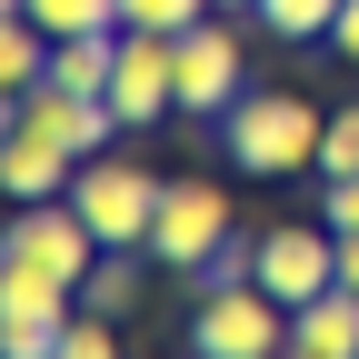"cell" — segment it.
Segmentation results:
<instances>
[{
  "instance_id": "cell-23",
  "label": "cell",
  "mask_w": 359,
  "mask_h": 359,
  "mask_svg": "<svg viewBox=\"0 0 359 359\" xmlns=\"http://www.w3.org/2000/svg\"><path fill=\"white\" fill-rule=\"evenodd\" d=\"M339 290H359V230H339Z\"/></svg>"
},
{
  "instance_id": "cell-12",
  "label": "cell",
  "mask_w": 359,
  "mask_h": 359,
  "mask_svg": "<svg viewBox=\"0 0 359 359\" xmlns=\"http://www.w3.org/2000/svg\"><path fill=\"white\" fill-rule=\"evenodd\" d=\"M70 180H80L70 150L30 140V130H11V140H0V190H11V200H70Z\"/></svg>"
},
{
  "instance_id": "cell-19",
  "label": "cell",
  "mask_w": 359,
  "mask_h": 359,
  "mask_svg": "<svg viewBox=\"0 0 359 359\" xmlns=\"http://www.w3.org/2000/svg\"><path fill=\"white\" fill-rule=\"evenodd\" d=\"M200 11H219V0H120V30H170L180 40Z\"/></svg>"
},
{
  "instance_id": "cell-9",
  "label": "cell",
  "mask_w": 359,
  "mask_h": 359,
  "mask_svg": "<svg viewBox=\"0 0 359 359\" xmlns=\"http://www.w3.org/2000/svg\"><path fill=\"white\" fill-rule=\"evenodd\" d=\"M11 130H30V140H50V150H70V160H100V150L120 140V110L90 100V90L40 80V90H20V100H11Z\"/></svg>"
},
{
  "instance_id": "cell-7",
  "label": "cell",
  "mask_w": 359,
  "mask_h": 359,
  "mask_svg": "<svg viewBox=\"0 0 359 359\" xmlns=\"http://www.w3.org/2000/svg\"><path fill=\"white\" fill-rule=\"evenodd\" d=\"M259 290L280 309H309L320 290H339V230L330 219H280V230H259Z\"/></svg>"
},
{
  "instance_id": "cell-10",
  "label": "cell",
  "mask_w": 359,
  "mask_h": 359,
  "mask_svg": "<svg viewBox=\"0 0 359 359\" xmlns=\"http://www.w3.org/2000/svg\"><path fill=\"white\" fill-rule=\"evenodd\" d=\"M110 110H120V130H150V120L180 110V50H170V30H120Z\"/></svg>"
},
{
  "instance_id": "cell-1",
  "label": "cell",
  "mask_w": 359,
  "mask_h": 359,
  "mask_svg": "<svg viewBox=\"0 0 359 359\" xmlns=\"http://www.w3.org/2000/svg\"><path fill=\"white\" fill-rule=\"evenodd\" d=\"M320 130H330V110L299 90H240L219 110V150L250 180H299V170H320Z\"/></svg>"
},
{
  "instance_id": "cell-2",
  "label": "cell",
  "mask_w": 359,
  "mask_h": 359,
  "mask_svg": "<svg viewBox=\"0 0 359 359\" xmlns=\"http://www.w3.org/2000/svg\"><path fill=\"white\" fill-rule=\"evenodd\" d=\"M160 190L170 180L160 170H140V160H120V150H100V160H80V180H70V210L100 230V250H150V219H160Z\"/></svg>"
},
{
  "instance_id": "cell-15",
  "label": "cell",
  "mask_w": 359,
  "mask_h": 359,
  "mask_svg": "<svg viewBox=\"0 0 359 359\" xmlns=\"http://www.w3.org/2000/svg\"><path fill=\"white\" fill-rule=\"evenodd\" d=\"M140 259H150V250H100V269L80 280V309H100V320H120V309L140 299Z\"/></svg>"
},
{
  "instance_id": "cell-18",
  "label": "cell",
  "mask_w": 359,
  "mask_h": 359,
  "mask_svg": "<svg viewBox=\"0 0 359 359\" xmlns=\"http://www.w3.org/2000/svg\"><path fill=\"white\" fill-rule=\"evenodd\" d=\"M349 170H359V100H339L320 130V180H349Z\"/></svg>"
},
{
  "instance_id": "cell-4",
  "label": "cell",
  "mask_w": 359,
  "mask_h": 359,
  "mask_svg": "<svg viewBox=\"0 0 359 359\" xmlns=\"http://www.w3.org/2000/svg\"><path fill=\"white\" fill-rule=\"evenodd\" d=\"M170 50H180V120H219V110L250 90V40L219 20V11H200Z\"/></svg>"
},
{
  "instance_id": "cell-5",
  "label": "cell",
  "mask_w": 359,
  "mask_h": 359,
  "mask_svg": "<svg viewBox=\"0 0 359 359\" xmlns=\"http://www.w3.org/2000/svg\"><path fill=\"white\" fill-rule=\"evenodd\" d=\"M70 320H80V290H70V280L0 259V359H50Z\"/></svg>"
},
{
  "instance_id": "cell-22",
  "label": "cell",
  "mask_w": 359,
  "mask_h": 359,
  "mask_svg": "<svg viewBox=\"0 0 359 359\" xmlns=\"http://www.w3.org/2000/svg\"><path fill=\"white\" fill-rule=\"evenodd\" d=\"M330 50L359 70V0H339V20H330Z\"/></svg>"
},
{
  "instance_id": "cell-8",
  "label": "cell",
  "mask_w": 359,
  "mask_h": 359,
  "mask_svg": "<svg viewBox=\"0 0 359 359\" xmlns=\"http://www.w3.org/2000/svg\"><path fill=\"white\" fill-rule=\"evenodd\" d=\"M0 259H20V269H50V280H90L100 269V230L70 210V200H20V219H11V240H0Z\"/></svg>"
},
{
  "instance_id": "cell-14",
  "label": "cell",
  "mask_w": 359,
  "mask_h": 359,
  "mask_svg": "<svg viewBox=\"0 0 359 359\" xmlns=\"http://www.w3.org/2000/svg\"><path fill=\"white\" fill-rule=\"evenodd\" d=\"M40 80H50V30L11 11V20H0V90L20 100V90H40Z\"/></svg>"
},
{
  "instance_id": "cell-17",
  "label": "cell",
  "mask_w": 359,
  "mask_h": 359,
  "mask_svg": "<svg viewBox=\"0 0 359 359\" xmlns=\"http://www.w3.org/2000/svg\"><path fill=\"white\" fill-rule=\"evenodd\" d=\"M269 40H330V20H339V0H259L250 11Z\"/></svg>"
},
{
  "instance_id": "cell-20",
  "label": "cell",
  "mask_w": 359,
  "mask_h": 359,
  "mask_svg": "<svg viewBox=\"0 0 359 359\" xmlns=\"http://www.w3.org/2000/svg\"><path fill=\"white\" fill-rule=\"evenodd\" d=\"M50 359H130V349L110 339V320H100V309H80V320L60 330V349H50Z\"/></svg>"
},
{
  "instance_id": "cell-16",
  "label": "cell",
  "mask_w": 359,
  "mask_h": 359,
  "mask_svg": "<svg viewBox=\"0 0 359 359\" xmlns=\"http://www.w3.org/2000/svg\"><path fill=\"white\" fill-rule=\"evenodd\" d=\"M20 20H40L50 40H80V30H120V0H11Z\"/></svg>"
},
{
  "instance_id": "cell-6",
  "label": "cell",
  "mask_w": 359,
  "mask_h": 359,
  "mask_svg": "<svg viewBox=\"0 0 359 359\" xmlns=\"http://www.w3.org/2000/svg\"><path fill=\"white\" fill-rule=\"evenodd\" d=\"M219 240H230V190L180 170L170 190H160V219H150V259H170V269H210Z\"/></svg>"
},
{
  "instance_id": "cell-3",
  "label": "cell",
  "mask_w": 359,
  "mask_h": 359,
  "mask_svg": "<svg viewBox=\"0 0 359 359\" xmlns=\"http://www.w3.org/2000/svg\"><path fill=\"white\" fill-rule=\"evenodd\" d=\"M190 359H290V309L269 299L259 280H240V290H200Z\"/></svg>"
},
{
  "instance_id": "cell-11",
  "label": "cell",
  "mask_w": 359,
  "mask_h": 359,
  "mask_svg": "<svg viewBox=\"0 0 359 359\" xmlns=\"http://www.w3.org/2000/svg\"><path fill=\"white\" fill-rule=\"evenodd\" d=\"M290 359H359V290H320L290 309Z\"/></svg>"
},
{
  "instance_id": "cell-24",
  "label": "cell",
  "mask_w": 359,
  "mask_h": 359,
  "mask_svg": "<svg viewBox=\"0 0 359 359\" xmlns=\"http://www.w3.org/2000/svg\"><path fill=\"white\" fill-rule=\"evenodd\" d=\"M219 11H259V0H219Z\"/></svg>"
},
{
  "instance_id": "cell-21",
  "label": "cell",
  "mask_w": 359,
  "mask_h": 359,
  "mask_svg": "<svg viewBox=\"0 0 359 359\" xmlns=\"http://www.w3.org/2000/svg\"><path fill=\"white\" fill-rule=\"evenodd\" d=\"M320 200H330V230H359V170L349 180H320Z\"/></svg>"
},
{
  "instance_id": "cell-13",
  "label": "cell",
  "mask_w": 359,
  "mask_h": 359,
  "mask_svg": "<svg viewBox=\"0 0 359 359\" xmlns=\"http://www.w3.org/2000/svg\"><path fill=\"white\" fill-rule=\"evenodd\" d=\"M110 70H120V30L50 40V80H60V90H90V100H110Z\"/></svg>"
}]
</instances>
